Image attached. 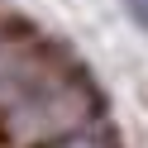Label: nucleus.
Returning <instances> with one entry per match:
<instances>
[{
    "instance_id": "f257e3e1",
    "label": "nucleus",
    "mask_w": 148,
    "mask_h": 148,
    "mask_svg": "<svg viewBox=\"0 0 148 148\" xmlns=\"http://www.w3.org/2000/svg\"><path fill=\"white\" fill-rule=\"evenodd\" d=\"M48 148H100L96 138H86V134H62V138H53Z\"/></svg>"
},
{
    "instance_id": "f03ea898",
    "label": "nucleus",
    "mask_w": 148,
    "mask_h": 148,
    "mask_svg": "<svg viewBox=\"0 0 148 148\" xmlns=\"http://www.w3.org/2000/svg\"><path fill=\"white\" fill-rule=\"evenodd\" d=\"M124 5H129V14H134V19L148 29V0H124Z\"/></svg>"
}]
</instances>
